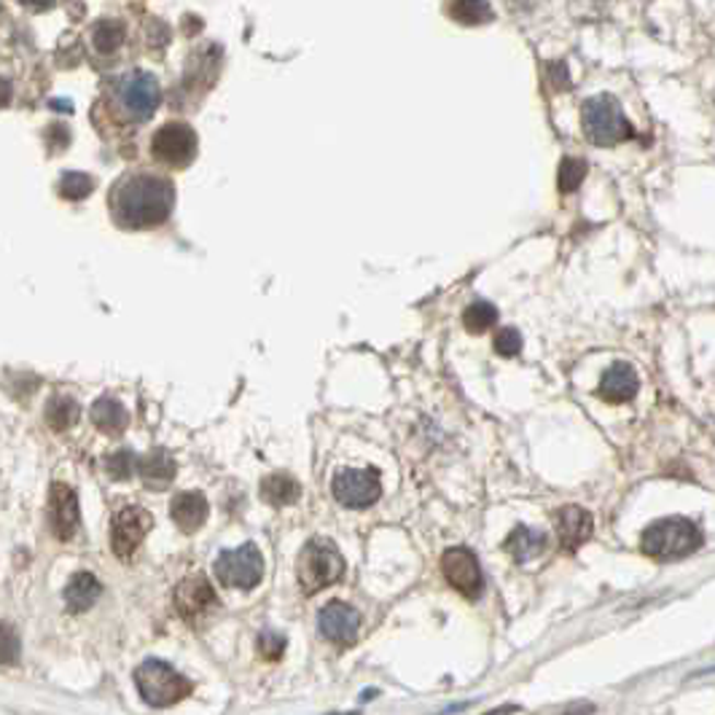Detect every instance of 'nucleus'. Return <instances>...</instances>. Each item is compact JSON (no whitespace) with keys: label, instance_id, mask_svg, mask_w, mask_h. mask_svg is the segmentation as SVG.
Returning <instances> with one entry per match:
<instances>
[{"label":"nucleus","instance_id":"obj_1","mask_svg":"<svg viewBox=\"0 0 715 715\" xmlns=\"http://www.w3.org/2000/svg\"><path fill=\"white\" fill-rule=\"evenodd\" d=\"M108 204L119 228H156L173 213L175 186L162 175L130 173L116 180Z\"/></svg>","mask_w":715,"mask_h":715},{"label":"nucleus","instance_id":"obj_2","mask_svg":"<svg viewBox=\"0 0 715 715\" xmlns=\"http://www.w3.org/2000/svg\"><path fill=\"white\" fill-rule=\"evenodd\" d=\"M160 99L162 90L154 73L130 70V73H121L119 79L110 81L108 103L114 114L127 125H145L149 119H154Z\"/></svg>","mask_w":715,"mask_h":715},{"label":"nucleus","instance_id":"obj_3","mask_svg":"<svg viewBox=\"0 0 715 715\" xmlns=\"http://www.w3.org/2000/svg\"><path fill=\"white\" fill-rule=\"evenodd\" d=\"M705 536H702L700 525L685 517L659 519L646 527L643 532V552L650 560H681V556L694 554L702 547Z\"/></svg>","mask_w":715,"mask_h":715},{"label":"nucleus","instance_id":"obj_4","mask_svg":"<svg viewBox=\"0 0 715 715\" xmlns=\"http://www.w3.org/2000/svg\"><path fill=\"white\" fill-rule=\"evenodd\" d=\"M344 576V556L337 549V543L328 538H313L304 543L296 560V578L304 595H315V591L326 589L342 582Z\"/></svg>","mask_w":715,"mask_h":715},{"label":"nucleus","instance_id":"obj_5","mask_svg":"<svg viewBox=\"0 0 715 715\" xmlns=\"http://www.w3.org/2000/svg\"><path fill=\"white\" fill-rule=\"evenodd\" d=\"M134 685H138V694L143 696L145 705L151 707H173L195 691V683L189 678L180 676L175 667L162 659L143 661L134 670Z\"/></svg>","mask_w":715,"mask_h":715},{"label":"nucleus","instance_id":"obj_6","mask_svg":"<svg viewBox=\"0 0 715 715\" xmlns=\"http://www.w3.org/2000/svg\"><path fill=\"white\" fill-rule=\"evenodd\" d=\"M582 125L589 143L602 145V149H611V145H619L632 138V125L626 121L619 99L611 95H597L586 99L582 110Z\"/></svg>","mask_w":715,"mask_h":715},{"label":"nucleus","instance_id":"obj_7","mask_svg":"<svg viewBox=\"0 0 715 715\" xmlns=\"http://www.w3.org/2000/svg\"><path fill=\"white\" fill-rule=\"evenodd\" d=\"M215 578L228 589H256L263 578V554L256 543H243L239 549H226L215 560Z\"/></svg>","mask_w":715,"mask_h":715},{"label":"nucleus","instance_id":"obj_8","mask_svg":"<svg viewBox=\"0 0 715 715\" xmlns=\"http://www.w3.org/2000/svg\"><path fill=\"white\" fill-rule=\"evenodd\" d=\"M197 132L186 121H167L151 138V156L167 169H186L197 160Z\"/></svg>","mask_w":715,"mask_h":715},{"label":"nucleus","instance_id":"obj_9","mask_svg":"<svg viewBox=\"0 0 715 715\" xmlns=\"http://www.w3.org/2000/svg\"><path fill=\"white\" fill-rule=\"evenodd\" d=\"M331 492L344 508H368L383 497V482L374 468H339Z\"/></svg>","mask_w":715,"mask_h":715},{"label":"nucleus","instance_id":"obj_10","mask_svg":"<svg viewBox=\"0 0 715 715\" xmlns=\"http://www.w3.org/2000/svg\"><path fill=\"white\" fill-rule=\"evenodd\" d=\"M442 573L447 578L453 589L460 591L468 600H477L482 597L484 589V576L482 567H479L477 554L466 547H453L442 554Z\"/></svg>","mask_w":715,"mask_h":715},{"label":"nucleus","instance_id":"obj_11","mask_svg":"<svg viewBox=\"0 0 715 715\" xmlns=\"http://www.w3.org/2000/svg\"><path fill=\"white\" fill-rule=\"evenodd\" d=\"M151 527H154V517H151L145 508H121L114 517V525H110V549H114V554L119 556V560L132 556L138 552L140 543H143V538L149 536Z\"/></svg>","mask_w":715,"mask_h":715},{"label":"nucleus","instance_id":"obj_12","mask_svg":"<svg viewBox=\"0 0 715 715\" xmlns=\"http://www.w3.org/2000/svg\"><path fill=\"white\" fill-rule=\"evenodd\" d=\"M175 608H178L180 619L197 621L208 617L213 608H219V597H215L213 586H210L208 576L202 573H195V576H186L184 582L175 586Z\"/></svg>","mask_w":715,"mask_h":715},{"label":"nucleus","instance_id":"obj_13","mask_svg":"<svg viewBox=\"0 0 715 715\" xmlns=\"http://www.w3.org/2000/svg\"><path fill=\"white\" fill-rule=\"evenodd\" d=\"M49 525L57 541H70L79 532L81 512H79V495L73 488L57 482L49 490Z\"/></svg>","mask_w":715,"mask_h":715},{"label":"nucleus","instance_id":"obj_14","mask_svg":"<svg viewBox=\"0 0 715 715\" xmlns=\"http://www.w3.org/2000/svg\"><path fill=\"white\" fill-rule=\"evenodd\" d=\"M318 630L326 641L339 643V646H353L358 630H361V613L348 602H328L318 613Z\"/></svg>","mask_w":715,"mask_h":715},{"label":"nucleus","instance_id":"obj_15","mask_svg":"<svg viewBox=\"0 0 715 715\" xmlns=\"http://www.w3.org/2000/svg\"><path fill=\"white\" fill-rule=\"evenodd\" d=\"M556 538H560L562 552L573 554L578 547H584L595 532V519L582 506H565L556 514Z\"/></svg>","mask_w":715,"mask_h":715},{"label":"nucleus","instance_id":"obj_16","mask_svg":"<svg viewBox=\"0 0 715 715\" xmlns=\"http://www.w3.org/2000/svg\"><path fill=\"white\" fill-rule=\"evenodd\" d=\"M208 514H210L208 497L197 490L178 492V495L173 497V503H169V517H173L180 532H189V536L191 532L202 530V525L208 521Z\"/></svg>","mask_w":715,"mask_h":715},{"label":"nucleus","instance_id":"obj_17","mask_svg":"<svg viewBox=\"0 0 715 715\" xmlns=\"http://www.w3.org/2000/svg\"><path fill=\"white\" fill-rule=\"evenodd\" d=\"M637 388H641V379H637V372L630 366V363H613L600 379V398L608 403H626L637 396Z\"/></svg>","mask_w":715,"mask_h":715},{"label":"nucleus","instance_id":"obj_18","mask_svg":"<svg viewBox=\"0 0 715 715\" xmlns=\"http://www.w3.org/2000/svg\"><path fill=\"white\" fill-rule=\"evenodd\" d=\"M138 473L140 479H143L145 488L154 492H164L175 482L178 466H175V460L169 457L167 449H154V453L140 457Z\"/></svg>","mask_w":715,"mask_h":715},{"label":"nucleus","instance_id":"obj_19","mask_svg":"<svg viewBox=\"0 0 715 715\" xmlns=\"http://www.w3.org/2000/svg\"><path fill=\"white\" fill-rule=\"evenodd\" d=\"M90 418L97 425V431L108 433V436H121L127 431V425H130V414L121 407L119 398L114 396L97 398L90 409Z\"/></svg>","mask_w":715,"mask_h":715},{"label":"nucleus","instance_id":"obj_20","mask_svg":"<svg viewBox=\"0 0 715 715\" xmlns=\"http://www.w3.org/2000/svg\"><path fill=\"white\" fill-rule=\"evenodd\" d=\"M99 595H103V584L97 582L92 573H75L73 578H70L68 586H66V606L70 613H81V611H90L92 606L99 600Z\"/></svg>","mask_w":715,"mask_h":715},{"label":"nucleus","instance_id":"obj_21","mask_svg":"<svg viewBox=\"0 0 715 715\" xmlns=\"http://www.w3.org/2000/svg\"><path fill=\"white\" fill-rule=\"evenodd\" d=\"M261 501H267L269 506H293V503L302 497V484L296 479L289 477V473H269V477L261 479Z\"/></svg>","mask_w":715,"mask_h":715},{"label":"nucleus","instance_id":"obj_22","mask_svg":"<svg viewBox=\"0 0 715 715\" xmlns=\"http://www.w3.org/2000/svg\"><path fill=\"white\" fill-rule=\"evenodd\" d=\"M506 549H508V554L519 562V565H525V562L536 560V556L547 549V536L538 530H530V527L519 525V527H514V532L508 536Z\"/></svg>","mask_w":715,"mask_h":715},{"label":"nucleus","instance_id":"obj_23","mask_svg":"<svg viewBox=\"0 0 715 715\" xmlns=\"http://www.w3.org/2000/svg\"><path fill=\"white\" fill-rule=\"evenodd\" d=\"M79 403L73 401L70 396H55L49 403H46V423H49L51 431L62 433L68 427H73L79 423Z\"/></svg>","mask_w":715,"mask_h":715},{"label":"nucleus","instance_id":"obj_24","mask_svg":"<svg viewBox=\"0 0 715 715\" xmlns=\"http://www.w3.org/2000/svg\"><path fill=\"white\" fill-rule=\"evenodd\" d=\"M449 16L462 25H482L492 20V9L488 0H449L447 3Z\"/></svg>","mask_w":715,"mask_h":715},{"label":"nucleus","instance_id":"obj_25","mask_svg":"<svg viewBox=\"0 0 715 715\" xmlns=\"http://www.w3.org/2000/svg\"><path fill=\"white\" fill-rule=\"evenodd\" d=\"M462 324L471 333H484L488 328L497 324V309L490 302H473L471 307L462 313Z\"/></svg>","mask_w":715,"mask_h":715},{"label":"nucleus","instance_id":"obj_26","mask_svg":"<svg viewBox=\"0 0 715 715\" xmlns=\"http://www.w3.org/2000/svg\"><path fill=\"white\" fill-rule=\"evenodd\" d=\"M140 468V457L132 453V449H119L105 460V473H108L114 482H127L132 479V473Z\"/></svg>","mask_w":715,"mask_h":715},{"label":"nucleus","instance_id":"obj_27","mask_svg":"<svg viewBox=\"0 0 715 715\" xmlns=\"http://www.w3.org/2000/svg\"><path fill=\"white\" fill-rule=\"evenodd\" d=\"M584 178H586V164L582 160H573V156L562 160L560 175H556V184H560L562 195H573V191L582 186Z\"/></svg>","mask_w":715,"mask_h":715},{"label":"nucleus","instance_id":"obj_28","mask_svg":"<svg viewBox=\"0 0 715 715\" xmlns=\"http://www.w3.org/2000/svg\"><path fill=\"white\" fill-rule=\"evenodd\" d=\"M121 40H125V27H121V22L105 20L95 27V46L99 51H105V55L119 49Z\"/></svg>","mask_w":715,"mask_h":715},{"label":"nucleus","instance_id":"obj_29","mask_svg":"<svg viewBox=\"0 0 715 715\" xmlns=\"http://www.w3.org/2000/svg\"><path fill=\"white\" fill-rule=\"evenodd\" d=\"M95 189V180L84 173H66L60 180V197L66 199H84Z\"/></svg>","mask_w":715,"mask_h":715},{"label":"nucleus","instance_id":"obj_30","mask_svg":"<svg viewBox=\"0 0 715 715\" xmlns=\"http://www.w3.org/2000/svg\"><path fill=\"white\" fill-rule=\"evenodd\" d=\"M495 350L497 355L503 358H514L521 353V333L517 328H501V331L495 333Z\"/></svg>","mask_w":715,"mask_h":715},{"label":"nucleus","instance_id":"obj_31","mask_svg":"<svg viewBox=\"0 0 715 715\" xmlns=\"http://www.w3.org/2000/svg\"><path fill=\"white\" fill-rule=\"evenodd\" d=\"M259 650H261L263 659H269V661L280 659V656H283V650H285V637L278 635L274 630H261Z\"/></svg>","mask_w":715,"mask_h":715},{"label":"nucleus","instance_id":"obj_32","mask_svg":"<svg viewBox=\"0 0 715 715\" xmlns=\"http://www.w3.org/2000/svg\"><path fill=\"white\" fill-rule=\"evenodd\" d=\"M16 654H20V643L14 641L11 626H3V665H14Z\"/></svg>","mask_w":715,"mask_h":715},{"label":"nucleus","instance_id":"obj_33","mask_svg":"<svg viewBox=\"0 0 715 715\" xmlns=\"http://www.w3.org/2000/svg\"><path fill=\"white\" fill-rule=\"evenodd\" d=\"M591 713H595V705H591V702H578V705H571L560 715H591Z\"/></svg>","mask_w":715,"mask_h":715},{"label":"nucleus","instance_id":"obj_34","mask_svg":"<svg viewBox=\"0 0 715 715\" xmlns=\"http://www.w3.org/2000/svg\"><path fill=\"white\" fill-rule=\"evenodd\" d=\"M20 3L31 5V9H51V5H55L57 0H20Z\"/></svg>","mask_w":715,"mask_h":715},{"label":"nucleus","instance_id":"obj_35","mask_svg":"<svg viewBox=\"0 0 715 715\" xmlns=\"http://www.w3.org/2000/svg\"><path fill=\"white\" fill-rule=\"evenodd\" d=\"M519 707L517 705H503V707H495V711H490V713H484V715H512V713H517Z\"/></svg>","mask_w":715,"mask_h":715}]
</instances>
